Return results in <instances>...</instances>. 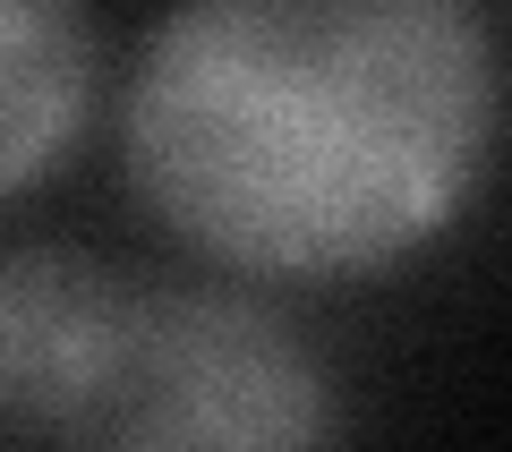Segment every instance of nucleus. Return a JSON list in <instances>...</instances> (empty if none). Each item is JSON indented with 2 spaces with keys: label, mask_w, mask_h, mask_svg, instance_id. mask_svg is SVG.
I'll list each match as a JSON object with an SVG mask.
<instances>
[{
  "label": "nucleus",
  "mask_w": 512,
  "mask_h": 452,
  "mask_svg": "<svg viewBox=\"0 0 512 452\" xmlns=\"http://www.w3.org/2000/svg\"><path fill=\"white\" fill-rule=\"evenodd\" d=\"M495 128L470 0H188L128 154L146 205L239 273H367L461 205Z\"/></svg>",
  "instance_id": "f257e3e1"
},
{
  "label": "nucleus",
  "mask_w": 512,
  "mask_h": 452,
  "mask_svg": "<svg viewBox=\"0 0 512 452\" xmlns=\"http://www.w3.org/2000/svg\"><path fill=\"white\" fill-rule=\"evenodd\" d=\"M0 69H9V188H26L86 94L77 0H0Z\"/></svg>",
  "instance_id": "7ed1b4c3"
},
{
  "label": "nucleus",
  "mask_w": 512,
  "mask_h": 452,
  "mask_svg": "<svg viewBox=\"0 0 512 452\" xmlns=\"http://www.w3.org/2000/svg\"><path fill=\"white\" fill-rule=\"evenodd\" d=\"M0 401L69 444H308L325 384L256 308L137 290L26 248L0 282Z\"/></svg>",
  "instance_id": "f03ea898"
}]
</instances>
